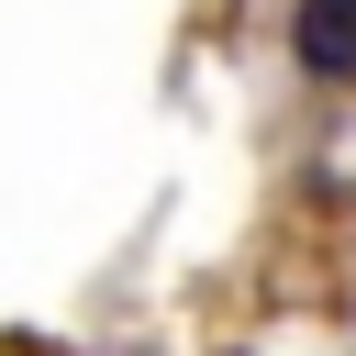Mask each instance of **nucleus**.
<instances>
[{
    "label": "nucleus",
    "instance_id": "f257e3e1",
    "mask_svg": "<svg viewBox=\"0 0 356 356\" xmlns=\"http://www.w3.org/2000/svg\"><path fill=\"white\" fill-rule=\"evenodd\" d=\"M289 67L312 89H356V0H289Z\"/></svg>",
    "mask_w": 356,
    "mask_h": 356
}]
</instances>
